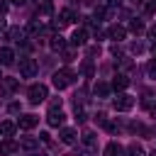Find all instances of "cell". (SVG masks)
<instances>
[{"instance_id":"d4e9b609","label":"cell","mask_w":156,"mask_h":156,"mask_svg":"<svg viewBox=\"0 0 156 156\" xmlns=\"http://www.w3.org/2000/svg\"><path fill=\"white\" fill-rule=\"evenodd\" d=\"M146 12H149V15L156 12V0H149V2H146Z\"/></svg>"},{"instance_id":"603a6c76","label":"cell","mask_w":156,"mask_h":156,"mask_svg":"<svg viewBox=\"0 0 156 156\" xmlns=\"http://www.w3.org/2000/svg\"><path fill=\"white\" fill-rule=\"evenodd\" d=\"M146 76H149V78H156V58H151V61L146 63Z\"/></svg>"},{"instance_id":"ba28073f","label":"cell","mask_w":156,"mask_h":156,"mask_svg":"<svg viewBox=\"0 0 156 156\" xmlns=\"http://www.w3.org/2000/svg\"><path fill=\"white\" fill-rule=\"evenodd\" d=\"M17 149H20V144H17V141H12L10 136L0 141V156H10V154H15Z\"/></svg>"},{"instance_id":"277c9868","label":"cell","mask_w":156,"mask_h":156,"mask_svg":"<svg viewBox=\"0 0 156 156\" xmlns=\"http://www.w3.org/2000/svg\"><path fill=\"white\" fill-rule=\"evenodd\" d=\"M73 20H76L73 10H68V7H66V10H61V12L56 15V20H54V29H63V27H66V24H71Z\"/></svg>"},{"instance_id":"ffe728a7","label":"cell","mask_w":156,"mask_h":156,"mask_svg":"<svg viewBox=\"0 0 156 156\" xmlns=\"http://www.w3.org/2000/svg\"><path fill=\"white\" fill-rule=\"evenodd\" d=\"M20 146H22V149H27V151H32V149H37V146H39V141H37V139H22V141H20Z\"/></svg>"},{"instance_id":"4fadbf2b","label":"cell","mask_w":156,"mask_h":156,"mask_svg":"<svg viewBox=\"0 0 156 156\" xmlns=\"http://www.w3.org/2000/svg\"><path fill=\"white\" fill-rule=\"evenodd\" d=\"M12 61H15V51L7 49V46H2L0 49V63L2 66H12Z\"/></svg>"},{"instance_id":"3957f363","label":"cell","mask_w":156,"mask_h":156,"mask_svg":"<svg viewBox=\"0 0 156 156\" xmlns=\"http://www.w3.org/2000/svg\"><path fill=\"white\" fill-rule=\"evenodd\" d=\"M112 107H115L117 112H127V110L134 107V98L127 95V93H117V98L112 100Z\"/></svg>"},{"instance_id":"f1b7e54d","label":"cell","mask_w":156,"mask_h":156,"mask_svg":"<svg viewBox=\"0 0 156 156\" xmlns=\"http://www.w3.org/2000/svg\"><path fill=\"white\" fill-rule=\"evenodd\" d=\"M129 2H132V5H136V7H139V5H144V0H129Z\"/></svg>"},{"instance_id":"6da1fadb","label":"cell","mask_w":156,"mask_h":156,"mask_svg":"<svg viewBox=\"0 0 156 156\" xmlns=\"http://www.w3.org/2000/svg\"><path fill=\"white\" fill-rule=\"evenodd\" d=\"M46 93H49V90H46V85H44V83H34V85L27 90V95H29V102H32V105L44 102V100H46Z\"/></svg>"},{"instance_id":"44dd1931","label":"cell","mask_w":156,"mask_h":156,"mask_svg":"<svg viewBox=\"0 0 156 156\" xmlns=\"http://www.w3.org/2000/svg\"><path fill=\"white\" fill-rule=\"evenodd\" d=\"M129 29H132L134 34H141V32H144V22H141V20H132V24H129Z\"/></svg>"},{"instance_id":"5bb4252c","label":"cell","mask_w":156,"mask_h":156,"mask_svg":"<svg viewBox=\"0 0 156 156\" xmlns=\"http://www.w3.org/2000/svg\"><path fill=\"white\" fill-rule=\"evenodd\" d=\"M105 156H124V149L117 144V141H110L105 146Z\"/></svg>"},{"instance_id":"4dcf8cb0","label":"cell","mask_w":156,"mask_h":156,"mask_svg":"<svg viewBox=\"0 0 156 156\" xmlns=\"http://www.w3.org/2000/svg\"><path fill=\"white\" fill-rule=\"evenodd\" d=\"M0 29H5V20H2V15H0Z\"/></svg>"},{"instance_id":"9a60e30c","label":"cell","mask_w":156,"mask_h":156,"mask_svg":"<svg viewBox=\"0 0 156 156\" xmlns=\"http://www.w3.org/2000/svg\"><path fill=\"white\" fill-rule=\"evenodd\" d=\"M49 46H51V51H63V49H66V39H63L61 34H56V37H51Z\"/></svg>"},{"instance_id":"8fae6325","label":"cell","mask_w":156,"mask_h":156,"mask_svg":"<svg viewBox=\"0 0 156 156\" xmlns=\"http://www.w3.org/2000/svg\"><path fill=\"white\" fill-rule=\"evenodd\" d=\"M107 37H110V39H117V41H122V39L127 37V29H124L122 24H112V27L107 29Z\"/></svg>"},{"instance_id":"4316f807","label":"cell","mask_w":156,"mask_h":156,"mask_svg":"<svg viewBox=\"0 0 156 156\" xmlns=\"http://www.w3.org/2000/svg\"><path fill=\"white\" fill-rule=\"evenodd\" d=\"M5 12H7V2H5V0H0V15H5Z\"/></svg>"},{"instance_id":"cb8c5ba5","label":"cell","mask_w":156,"mask_h":156,"mask_svg":"<svg viewBox=\"0 0 156 156\" xmlns=\"http://www.w3.org/2000/svg\"><path fill=\"white\" fill-rule=\"evenodd\" d=\"M76 119H78V122H85V110H83V105H76Z\"/></svg>"},{"instance_id":"7c38bea8","label":"cell","mask_w":156,"mask_h":156,"mask_svg":"<svg viewBox=\"0 0 156 156\" xmlns=\"http://www.w3.org/2000/svg\"><path fill=\"white\" fill-rule=\"evenodd\" d=\"M85 41H88V32H85V29H76V32L71 34V44H73V46H83Z\"/></svg>"},{"instance_id":"7402d4cb","label":"cell","mask_w":156,"mask_h":156,"mask_svg":"<svg viewBox=\"0 0 156 156\" xmlns=\"http://www.w3.org/2000/svg\"><path fill=\"white\" fill-rule=\"evenodd\" d=\"M127 154H129V156H144V149H141L139 144H132V146L127 149Z\"/></svg>"},{"instance_id":"7a4b0ae2","label":"cell","mask_w":156,"mask_h":156,"mask_svg":"<svg viewBox=\"0 0 156 156\" xmlns=\"http://www.w3.org/2000/svg\"><path fill=\"white\" fill-rule=\"evenodd\" d=\"M73 80H76V76H73L68 68H61V71H56V73H54V85H56L58 90H63V88H66V85H71Z\"/></svg>"},{"instance_id":"f546056e","label":"cell","mask_w":156,"mask_h":156,"mask_svg":"<svg viewBox=\"0 0 156 156\" xmlns=\"http://www.w3.org/2000/svg\"><path fill=\"white\" fill-rule=\"evenodd\" d=\"M12 2H15V5H24L27 0H12Z\"/></svg>"},{"instance_id":"d6a6232c","label":"cell","mask_w":156,"mask_h":156,"mask_svg":"<svg viewBox=\"0 0 156 156\" xmlns=\"http://www.w3.org/2000/svg\"><path fill=\"white\" fill-rule=\"evenodd\" d=\"M0 80H2V76H0Z\"/></svg>"},{"instance_id":"8992f818","label":"cell","mask_w":156,"mask_h":156,"mask_svg":"<svg viewBox=\"0 0 156 156\" xmlns=\"http://www.w3.org/2000/svg\"><path fill=\"white\" fill-rule=\"evenodd\" d=\"M46 122H49V127H61V124L66 122V115L61 112V107H49Z\"/></svg>"},{"instance_id":"d6986e66","label":"cell","mask_w":156,"mask_h":156,"mask_svg":"<svg viewBox=\"0 0 156 156\" xmlns=\"http://www.w3.org/2000/svg\"><path fill=\"white\" fill-rule=\"evenodd\" d=\"M15 129H17L15 122H2V124H0V134H2V136H12Z\"/></svg>"},{"instance_id":"2e32d148","label":"cell","mask_w":156,"mask_h":156,"mask_svg":"<svg viewBox=\"0 0 156 156\" xmlns=\"http://www.w3.org/2000/svg\"><path fill=\"white\" fill-rule=\"evenodd\" d=\"M127 85H129V78H127L124 73H117L115 80H112V88H115V90H124Z\"/></svg>"},{"instance_id":"484cf974","label":"cell","mask_w":156,"mask_h":156,"mask_svg":"<svg viewBox=\"0 0 156 156\" xmlns=\"http://www.w3.org/2000/svg\"><path fill=\"white\" fill-rule=\"evenodd\" d=\"M15 85H17V83H15V80H12V78H5V88H7V90H12V88H15Z\"/></svg>"},{"instance_id":"e0dca14e","label":"cell","mask_w":156,"mask_h":156,"mask_svg":"<svg viewBox=\"0 0 156 156\" xmlns=\"http://www.w3.org/2000/svg\"><path fill=\"white\" fill-rule=\"evenodd\" d=\"M7 39H12V41H22V39H24V29H20V27H10V29H7Z\"/></svg>"},{"instance_id":"52a82bcc","label":"cell","mask_w":156,"mask_h":156,"mask_svg":"<svg viewBox=\"0 0 156 156\" xmlns=\"http://www.w3.org/2000/svg\"><path fill=\"white\" fill-rule=\"evenodd\" d=\"M141 107H144L146 112H151V115H156V93H151V90H146V93H144V98H141Z\"/></svg>"},{"instance_id":"1f68e13d","label":"cell","mask_w":156,"mask_h":156,"mask_svg":"<svg viewBox=\"0 0 156 156\" xmlns=\"http://www.w3.org/2000/svg\"><path fill=\"white\" fill-rule=\"evenodd\" d=\"M154 58H156V44H154Z\"/></svg>"},{"instance_id":"83f0119b","label":"cell","mask_w":156,"mask_h":156,"mask_svg":"<svg viewBox=\"0 0 156 156\" xmlns=\"http://www.w3.org/2000/svg\"><path fill=\"white\" fill-rule=\"evenodd\" d=\"M119 2H122V0H107V5H110V7H115V5H119Z\"/></svg>"},{"instance_id":"30bf717a","label":"cell","mask_w":156,"mask_h":156,"mask_svg":"<svg viewBox=\"0 0 156 156\" xmlns=\"http://www.w3.org/2000/svg\"><path fill=\"white\" fill-rule=\"evenodd\" d=\"M58 139H61L63 144H76V141H78V132H76V129H68V127H63V129L58 132Z\"/></svg>"},{"instance_id":"5b68a950","label":"cell","mask_w":156,"mask_h":156,"mask_svg":"<svg viewBox=\"0 0 156 156\" xmlns=\"http://www.w3.org/2000/svg\"><path fill=\"white\" fill-rule=\"evenodd\" d=\"M20 73H22V78H34L37 76V61L34 58H20Z\"/></svg>"},{"instance_id":"ac0fdd59","label":"cell","mask_w":156,"mask_h":156,"mask_svg":"<svg viewBox=\"0 0 156 156\" xmlns=\"http://www.w3.org/2000/svg\"><path fill=\"white\" fill-rule=\"evenodd\" d=\"M95 95H98V98H107V95H110V85L102 83V80H98V83H95Z\"/></svg>"},{"instance_id":"9c48e42d","label":"cell","mask_w":156,"mask_h":156,"mask_svg":"<svg viewBox=\"0 0 156 156\" xmlns=\"http://www.w3.org/2000/svg\"><path fill=\"white\" fill-rule=\"evenodd\" d=\"M17 124H20V129H34V127L39 124V117H37V115H22Z\"/></svg>"}]
</instances>
